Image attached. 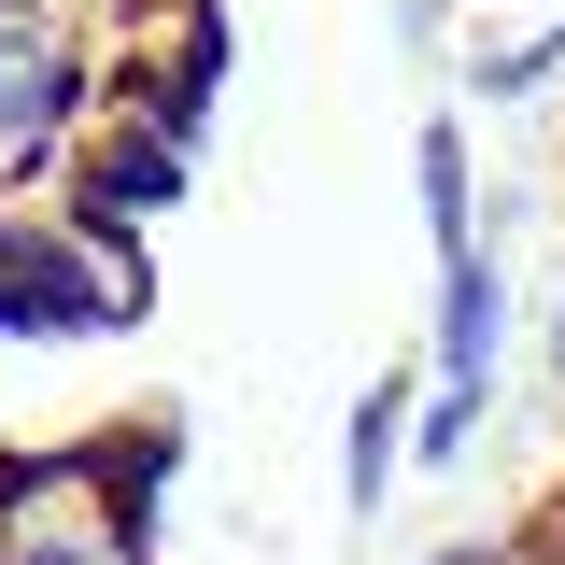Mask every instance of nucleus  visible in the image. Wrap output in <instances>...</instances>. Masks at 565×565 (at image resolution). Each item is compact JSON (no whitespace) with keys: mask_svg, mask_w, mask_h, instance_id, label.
<instances>
[{"mask_svg":"<svg viewBox=\"0 0 565 565\" xmlns=\"http://www.w3.org/2000/svg\"><path fill=\"white\" fill-rule=\"evenodd\" d=\"M494 326H509V297H494L481 255L438 269V396H494Z\"/></svg>","mask_w":565,"mask_h":565,"instance_id":"f257e3e1","label":"nucleus"},{"mask_svg":"<svg viewBox=\"0 0 565 565\" xmlns=\"http://www.w3.org/2000/svg\"><path fill=\"white\" fill-rule=\"evenodd\" d=\"M396 438H411V367H382V382L353 396V438H340V494H353V509H382V481H396Z\"/></svg>","mask_w":565,"mask_h":565,"instance_id":"f03ea898","label":"nucleus"},{"mask_svg":"<svg viewBox=\"0 0 565 565\" xmlns=\"http://www.w3.org/2000/svg\"><path fill=\"white\" fill-rule=\"evenodd\" d=\"M0 212H71V199H29V170H14V156H0ZM141 424V411H128ZM29 452H57V438H0V481H14V467H29Z\"/></svg>","mask_w":565,"mask_h":565,"instance_id":"7ed1b4c3","label":"nucleus"}]
</instances>
